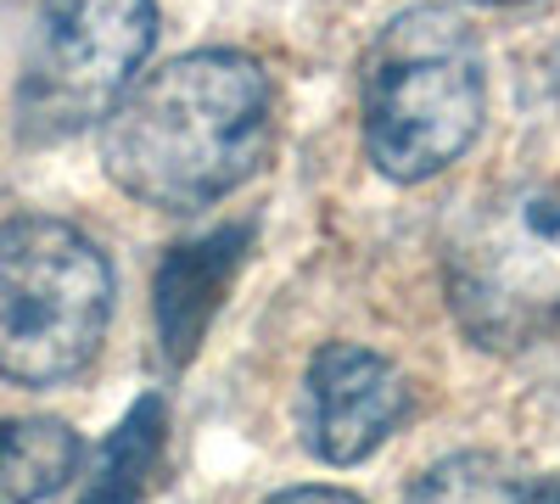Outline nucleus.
Here are the masks:
<instances>
[{"label":"nucleus","mask_w":560,"mask_h":504,"mask_svg":"<svg viewBox=\"0 0 560 504\" xmlns=\"http://www.w3.org/2000/svg\"><path fill=\"white\" fill-rule=\"evenodd\" d=\"M471 7H522V0H471Z\"/></svg>","instance_id":"ddd939ff"},{"label":"nucleus","mask_w":560,"mask_h":504,"mask_svg":"<svg viewBox=\"0 0 560 504\" xmlns=\"http://www.w3.org/2000/svg\"><path fill=\"white\" fill-rule=\"evenodd\" d=\"M158 7L152 0H39L18 118L28 141H68L107 124L140 62L152 57Z\"/></svg>","instance_id":"39448f33"},{"label":"nucleus","mask_w":560,"mask_h":504,"mask_svg":"<svg viewBox=\"0 0 560 504\" xmlns=\"http://www.w3.org/2000/svg\"><path fill=\"white\" fill-rule=\"evenodd\" d=\"M163 454H168V403L158 392H147V398H135V409L102 443L96 471H90L79 504H140L158 488Z\"/></svg>","instance_id":"6e6552de"},{"label":"nucleus","mask_w":560,"mask_h":504,"mask_svg":"<svg viewBox=\"0 0 560 504\" xmlns=\"http://www.w3.org/2000/svg\"><path fill=\"white\" fill-rule=\"evenodd\" d=\"M443 292L459 331L516 353L560 326V186H504L459 213L443 253Z\"/></svg>","instance_id":"20e7f679"},{"label":"nucleus","mask_w":560,"mask_h":504,"mask_svg":"<svg viewBox=\"0 0 560 504\" xmlns=\"http://www.w3.org/2000/svg\"><path fill=\"white\" fill-rule=\"evenodd\" d=\"M269 129L275 96L253 57L185 51L124 90L102 124V163L124 197L197 213L264 168Z\"/></svg>","instance_id":"f257e3e1"},{"label":"nucleus","mask_w":560,"mask_h":504,"mask_svg":"<svg viewBox=\"0 0 560 504\" xmlns=\"http://www.w3.org/2000/svg\"><path fill=\"white\" fill-rule=\"evenodd\" d=\"M79 432L57 415L0 421V504H45L79 471Z\"/></svg>","instance_id":"1a4fd4ad"},{"label":"nucleus","mask_w":560,"mask_h":504,"mask_svg":"<svg viewBox=\"0 0 560 504\" xmlns=\"http://www.w3.org/2000/svg\"><path fill=\"white\" fill-rule=\"evenodd\" d=\"M409 421V382L359 342H325L298 387V432L314 460L359 466Z\"/></svg>","instance_id":"423d86ee"},{"label":"nucleus","mask_w":560,"mask_h":504,"mask_svg":"<svg viewBox=\"0 0 560 504\" xmlns=\"http://www.w3.org/2000/svg\"><path fill=\"white\" fill-rule=\"evenodd\" d=\"M264 504H364V499H353V493H342V488H280V493H269Z\"/></svg>","instance_id":"9b49d317"},{"label":"nucleus","mask_w":560,"mask_h":504,"mask_svg":"<svg viewBox=\"0 0 560 504\" xmlns=\"http://www.w3.org/2000/svg\"><path fill=\"white\" fill-rule=\"evenodd\" d=\"M404 504H560V482L493 460V454H448L415 477Z\"/></svg>","instance_id":"9d476101"},{"label":"nucleus","mask_w":560,"mask_h":504,"mask_svg":"<svg viewBox=\"0 0 560 504\" xmlns=\"http://www.w3.org/2000/svg\"><path fill=\"white\" fill-rule=\"evenodd\" d=\"M253 247L247 224H224L208 231L202 242H179L163 263H158V342L168 364H185L197 353L208 319L219 314V297L230 292L236 269Z\"/></svg>","instance_id":"0eeeda50"},{"label":"nucleus","mask_w":560,"mask_h":504,"mask_svg":"<svg viewBox=\"0 0 560 504\" xmlns=\"http://www.w3.org/2000/svg\"><path fill=\"white\" fill-rule=\"evenodd\" d=\"M549 90H555V102H560V45H555V57H549Z\"/></svg>","instance_id":"f8f14e48"},{"label":"nucleus","mask_w":560,"mask_h":504,"mask_svg":"<svg viewBox=\"0 0 560 504\" xmlns=\"http://www.w3.org/2000/svg\"><path fill=\"white\" fill-rule=\"evenodd\" d=\"M482 129V57L454 12L415 7L393 17L364 62V152L387 179L415 186Z\"/></svg>","instance_id":"f03ea898"},{"label":"nucleus","mask_w":560,"mask_h":504,"mask_svg":"<svg viewBox=\"0 0 560 504\" xmlns=\"http://www.w3.org/2000/svg\"><path fill=\"white\" fill-rule=\"evenodd\" d=\"M113 263L79 224L51 213L0 219V376L62 387L102 353Z\"/></svg>","instance_id":"7ed1b4c3"}]
</instances>
